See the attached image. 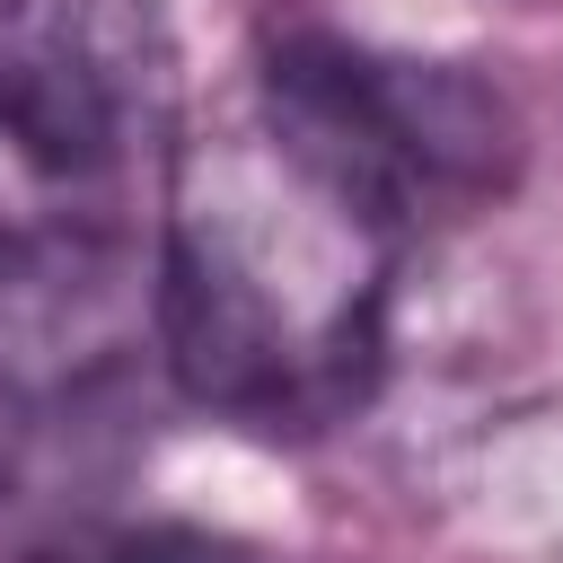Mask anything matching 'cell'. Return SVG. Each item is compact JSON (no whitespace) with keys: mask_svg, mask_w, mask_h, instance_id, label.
<instances>
[{"mask_svg":"<svg viewBox=\"0 0 563 563\" xmlns=\"http://www.w3.org/2000/svg\"><path fill=\"white\" fill-rule=\"evenodd\" d=\"M405 220L264 106L176 141L158 211V352L185 405L308 440L352 422L387 361Z\"/></svg>","mask_w":563,"mask_h":563,"instance_id":"6da1fadb","label":"cell"},{"mask_svg":"<svg viewBox=\"0 0 563 563\" xmlns=\"http://www.w3.org/2000/svg\"><path fill=\"white\" fill-rule=\"evenodd\" d=\"M255 106L352 185H369L405 229L501 194L519 167V123L475 70L378 53L325 26H290L264 44Z\"/></svg>","mask_w":563,"mask_h":563,"instance_id":"7a4b0ae2","label":"cell"},{"mask_svg":"<svg viewBox=\"0 0 563 563\" xmlns=\"http://www.w3.org/2000/svg\"><path fill=\"white\" fill-rule=\"evenodd\" d=\"M158 352V255L106 220L0 229V413L18 431H79L114 413Z\"/></svg>","mask_w":563,"mask_h":563,"instance_id":"3957f363","label":"cell"},{"mask_svg":"<svg viewBox=\"0 0 563 563\" xmlns=\"http://www.w3.org/2000/svg\"><path fill=\"white\" fill-rule=\"evenodd\" d=\"M176 44L158 0H0V141L70 185L167 141Z\"/></svg>","mask_w":563,"mask_h":563,"instance_id":"277c9868","label":"cell"},{"mask_svg":"<svg viewBox=\"0 0 563 563\" xmlns=\"http://www.w3.org/2000/svg\"><path fill=\"white\" fill-rule=\"evenodd\" d=\"M9 563H264V554L220 528H194V519H88Z\"/></svg>","mask_w":563,"mask_h":563,"instance_id":"5b68a950","label":"cell"}]
</instances>
